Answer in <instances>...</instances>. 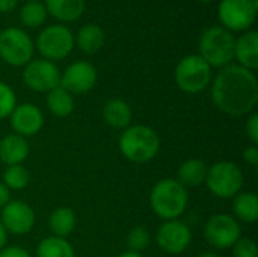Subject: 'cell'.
Instances as JSON below:
<instances>
[{
    "label": "cell",
    "mask_w": 258,
    "mask_h": 257,
    "mask_svg": "<svg viewBox=\"0 0 258 257\" xmlns=\"http://www.w3.org/2000/svg\"><path fill=\"white\" fill-rule=\"evenodd\" d=\"M15 109V94L12 88L0 82V120L6 118Z\"/></svg>",
    "instance_id": "28"
},
{
    "label": "cell",
    "mask_w": 258,
    "mask_h": 257,
    "mask_svg": "<svg viewBox=\"0 0 258 257\" xmlns=\"http://www.w3.org/2000/svg\"><path fill=\"white\" fill-rule=\"evenodd\" d=\"M38 257H74V250L65 238L50 236L39 242L36 248Z\"/></svg>",
    "instance_id": "24"
},
{
    "label": "cell",
    "mask_w": 258,
    "mask_h": 257,
    "mask_svg": "<svg viewBox=\"0 0 258 257\" xmlns=\"http://www.w3.org/2000/svg\"><path fill=\"white\" fill-rule=\"evenodd\" d=\"M5 186L12 189H23L29 183V173L23 165H11L5 171Z\"/></svg>",
    "instance_id": "27"
},
{
    "label": "cell",
    "mask_w": 258,
    "mask_h": 257,
    "mask_svg": "<svg viewBox=\"0 0 258 257\" xmlns=\"http://www.w3.org/2000/svg\"><path fill=\"white\" fill-rule=\"evenodd\" d=\"M204 236L215 248H230L240 239V226L230 215H213L204 227Z\"/></svg>",
    "instance_id": "11"
},
{
    "label": "cell",
    "mask_w": 258,
    "mask_h": 257,
    "mask_svg": "<svg viewBox=\"0 0 258 257\" xmlns=\"http://www.w3.org/2000/svg\"><path fill=\"white\" fill-rule=\"evenodd\" d=\"M26 2H35V0H26Z\"/></svg>",
    "instance_id": "40"
},
{
    "label": "cell",
    "mask_w": 258,
    "mask_h": 257,
    "mask_svg": "<svg viewBox=\"0 0 258 257\" xmlns=\"http://www.w3.org/2000/svg\"><path fill=\"white\" fill-rule=\"evenodd\" d=\"M127 242H128L130 248L138 253V251H142V250H145L148 247V244H150V235H148L147 229H144V227H135L128 233Z\"/></svg>",
    "instance_id": "29"
},
{
    "label": "cell",
    "mask_w": 258,
    "mask_h": 257,
    "mask_svg": "<svg viewBox=\"0 0 258 257\" xmlns=\"http://www.w3.org/2000/svg\"><path fill=\"white\" fill-rule=\"evenodd\" d=\"M47 14L60 23H71L82 17L85 12V0H45Z\"/></svg>",
    "instance_id": "17"
},
{
    "label": "cell",
    "mask_w": 258,
    "mask_h": 257,
    "mask_svg": "<svg viewBox=\"0 0 258 257\" xmlns=\"http://www.w3.org/2000/svg\"><path fill=\"white\" fill-rule=\"evenodd\" d=\"M243 158H245V161H246L249 165H252V167H257L258 165L257 147H255V145H251V147L245 148V151H243Z\"/></svg>",
    "instance_id": "33"
},
{
    "label": "cell",
    "mask_w": 258,
    "mask_h": 257,
    "mask_svg": "<svg viewBox=\"0 0 258 257\" xmlns=\"http://www.w3.org/2000/svg\"><path fill=\"white\" fill-rule=\"evenodd\" d=\"M212 97L219 111L231 117L249 114L258 101V82L255 74L240 65H227L218 73Z\"/></svg>",
    "instance_id": "1"
},
{
    "label": "cell",
    "mask_w": 258,
    "mask_h": 257,
    "mask_svg": "<svg viewBox=\"0 0 258 257\" xmlns=\"http://www.w3.org/2000/svg\"><path fill=\"white\" fill-rule=\"evenodd\" d=\"M234 214L245 223H255L258 218V198L254 192H242L234 198Z\"/></svg>",
    "instance_id": "25"
},
{
    "label": "cell",
    "mask_w": 258,
    "mask_h": 257,
    "mask_svg": "<svg viewBox=\"0 0 258 257\" xmlns=\"http://www.w3.org/2000/svg\"><path fill=\"white\" fill-rule=\"evenodd\" d=\"M44 117L39 108L26 103L17 106L11 114V126L20 136H30L41 130Z\"/></svg>",
    "instance_id": "15"
},
{
    "label": "cell",
    "mask_w": 258,
    "mask_h": 257,
    "mask_svg": "<svg viewBox=\"0 0 258 257\" xmlns=\"http://www.w3.org/2000/svg\"><path fill=\"white\" fill-rule=\"evenodd\" d=\"M48 227L57 238L68 236L76 227V215L68 208H57L48 218Z\"/></svg>",
    "instance_id": "23"
},
{
    "label": "cell",
    "mask_w": 258,
    "mask_h": 257,
    "mask_svg": "<svg viewBox=\"0 0 258 257\" xmlns=\"http://www.w3.org/2000/svg\"><path fill=\"white\" fill-rule=\"evenodd\" d=\"M97 83V70L86 61H76L60 74V86L70 94H83L91 91Z\"/></svg>",
    "instance_id": "12"
},
{
    "label": "cell",
    "mask_w": 258,
    "mask_h": 257,
    "mask_svg": "<svg viewBox=\"0 0 258 257\" xmlns=\"http://www.w3.org/2000/svg\"><path fill=\"white\" fill-rule=\"evenodd\" d=\"M74 41H77V45L82 52L88 55L97 53L104 44V30L97 24H85L79 29L77 38Z\"/></svg>",
    "instance_id": "20"
},
{
    "label": "cell",
    "mask_w": 258,
    "mask_h": 257,
    "mask_svg": "<svg viewBox=\"0 0 258 257\" xmlns=\"http://www.w3.org/2000/svg\"><path fill=\"white\" fill-rule=\"evenodd\" d=\"M207 165L200 159H190L178 168V182L186 186H200L207 179Z\"/></svg>",
    "instance_id": "21"
},
{
    "label": "cell",
    "mask_w": 258,
    "mask_h": 257,
    "mask_svg": "<svg viewBox=\"0 0 258 257\" xmlns=\"http://www.w3.org/2000/svg\"><path fill=\"white\" fill-rule=\"evenodd\" d=\"M17 2L18 0H0V12L3 14L12 12L17 6Z\"/></svg>",
    "instance_id": "34"
},
{
    "label": "cell",
    "mask_w": 258,
    "mask_h": 257,
    "mask_svg": "<svg viewBox=\"0 0 258 257\" xmlns=\"http://www.w3.org/2000/svg\"><path fill=\"white\" fill-rule=\"evenodd\" d=\"M2 224L6 232L14 235H26L35 224V214L24 201H8L2 211Z\"/></svg>",
    "instance_id": "14"
},
{
    "label": "cell",
    "mask_w": 258,
    "mask_h": 257,
    "mask_svg": "<svg viewBox=\"0 0 258 257\" xmlns=\"http://www.w3.org/2000/svg\"><path fill=\"white\" fill-rule=\"evenodd\" d=\"M74 47V35L65 24H51L44 27L36 38V48L47 61L67 58Z\"/></svg>",
    "instance_id": "8"
},
{
    "label": "cell",
    "mask_w": 258,
    "mask_h": 257,
    "mask_svg": "<svg viewBox=\"0 0 258 257\" xmlns=\"http://www.w3.org/2000/svg\"><path fill=\"white\" fill-rule=\"evenodd\" d=\"M29 155L27 141L20 135H8L0 141V159L11 165H20Z\"/></svg>",
    "instance_id": "18"
},
{
    "label": "cell",
    "mask_w": 258,
    "mask_h": 257,
    "mask_svg": "<svg viewBox=\"0 0 258 257\" xmlns=\"http://www.w3.org/2000/svg\"><path fill=\"white\" fill-rule=\"evenodd\" d=\"M0 257H30V254L20 247H6L0 251Z\"/></svg>",
    "instance_id": "32"
},
{
    "label": "cell",
    "mask_w": 258,
    "mask_h": 257,
    "mask_svg": "<svg viewBox=\"0 0 258 257\" xmlns=\"http://www.w3.org/2000/svg\"><path fill=\"white\" fill-rule=\"evenodd\" d=\"M153 211L163 220H175L180 217L187 206L186 188L174 179L160 180L150 197Z\"/></svg>",
    "instance_id": "4"
},
{
    "label": "cell",
    "mask_w": 258,
    "mask_h": 257,
    "mask_svg": "<svg viewBox=\"0 0 258 257\" xmlns=\"http://www.w3.org/2000/svg\"><path fill=\"white\" fill-rule=\"evenodd\" d=\"M192 241V233L184 223L171 220L163 223L157 230L159 247L171 254L183 253Z\"/></svg>",
    "instance_id": "13"
},
{
    "label": "cell",
    "mask_w": 258,
    "mask_h": 257,
    "mask_svg": "<svg viewBox=\"0 0 258 257\" xmlns=\"http://www.w3.org/2000/svg\"><path fill=\"white\" fill-rule=\"evenodd\" d=\"M47 108L56 117H68L74 109V98L67 89L59 85L48 92Z\"/></svg>",
    "instance_id": "22"
},
{
    "label": "cell",
    "mask_w": 258,
    "mask_h": 257,
    "mask_svg": "<svg viewBox=\"0 0 258 257\" xmlns=\"http://www.w3.org/2000/svg\"><path fill=\"white\" fill-rule=\"evenodd\" d=\"M119 257H142L139 253H136V251H128V253H124V254H121Z\"/></svg>",
    "instance_id": "37"
},
{
    "label": "cell",
    "mask_w": 258,
    "mask_h": 257,
    "mask_svg": "<svg viewBox=\"0 0 258 257\" xmlns=\"http://www.w3.org/2000/svg\"><path fill=\"white\" fill-rule=\"evenodd\" d=\"M198 2H201V3H210V2H215V0H198Z\"/></svg>",
    "instance_id": "39"
},
{
    "label": "cell",
    "mask_w": 258,
    "mask_h": 257,
    "mask_svg": "<svg viewBox=\"0 0 258 257\" xmlns=\"http://www.w3.org/2000/svg\"><path fill=\"white\" fill-rule=\"evenodd\" d=\"M258 11L257 0H221L218 18L221 26L233 32H246L255 21Z\"/></svg>",
    "instance_id": "7"
},
{
    "label": "cell",
    "mask_w": 258,
    "mask_h": 257,
    "mask_svg": "<svg viewBox=\"0 0 258 257\" xmlns=\"http://www.w3.org/2000/svg\"><path fill=\"white\" fill-rule=\"evenodd\" d=\"M6 239H8V236H6V230H5V227H3V224H2V221H0V250L5 247Z\"/></svg>",
    "instance_id": "36"
},
{
    "label": "cell",
    "mask_w": 258,
    "mask_h": 257,
    "mask_svg": "<svg viewBox=\"0 0 258 257\" xmlns=\"http://www.w3.org/2000/svg\"><path fill=\"white\" fill-rule=\"evenodd\" d=\"M103 118L113 129H125L132 121V109L124 100L112 98L104 105Z\"/></svg>",
    "instance_id": "19"
},
{
    "label": "cell",
    "mask_w": 258,
    "mask_h": 257,
    "mask_svg": "<svg viewBox=\"0 0 258 257\" xmlns=\"http://www.w3.org/2000/svg\"><path fill=\"white\" fill-rule=\"evenodd\" d=\"M175 82L187 94L204 91L212 80V67L198 55L183 58L175 68Z\"/></svg>",
    "instance_id": "5"
},
{
    "label": "cell",
    "mask_w": 258,
    "mask_h": 257,
    "mask_svg": "<svg viewBox=\"0 0 258 257\" xmlns=\"http://www.w3.org/2000/svg\"><path fill=\"white\" fill-rule=\"evenodd\" d=\"M234 35L222 26H212L200 36V56L210 67H227L234 59Z\"/></svg>",
    "instance_id": "2"
},
{
    "label": "cell",
    "mask_w": 258,
    "mask_h": 257,
    "mask_svg": "<svg viewBox=\"0 0 258 257\" xmlns=\"http://www.w3.org/2000/svg\"><path fill=\"white\" fill-rule=\"evenodd\" d=\"M233 256L234 257H258L257 244L252 239H239L234 244V250H233Z\"/></svg>",
    "instance_id": "30"
},
{
    "label": "cell",
    "mask_w": 258,
    "mask_h": 257,
    "mask_svg": "<svg viewBox=\"0 0 258 257\" xmlns=\"http://www.w3.org/2000/svg\"><path fill=\"white\" fill-rule=\"evenodd\" d=\"M206 183L216 197L231 198L240 191L243 174L233 162H218L207 171Z\"/></svg>",
    "instance_id": "9"
},
{
    "label": "cell",
    "mask_w": 258,
    "mask_h": 257,
    "mask_svg": "<svg viewBox=\"0 0 258 257\" xmlns=\"http://www.w3.org/2000/svg\"><path fill=\"white\" fill-rule=\"evenodd\" d=\"M47 9L41 0L26 2L20 9V21L26 27H39L47 20Z\"/></svg>",
    "instance_id": "26"
},
{
    "label": "cell",
    "mask_w": 258,
    "mask_h": 257,
    "mask_svg": "<svg viewBox=\"0 0 258 257\" xmlns=\"http://www.w3.org/2000/svg\"><path fill=\"white\" fill-rule=\"evenodd\" d=\"M23 80L26 86L36 92H50L60 85V71L57 65L47 59H35L24 65Z\"/></svg>",
    "instance_id": "10"
},
{
    "label": "cell",
    "mask_w": 258,
    "mask_h": 257,
    "mask_svg": "<svg viewBox=\"0 0 258 257\" xmlns=\"http://www.w3.org/2000/svg\"><path fill=\"white\" fill-rule=\"evenodd\" d=\"M35 44L30 36L18 27H6L0 30V58L12 65H27L33 56Z\"/></svg>",
    "instance_id": "6"
},
{
    "label": "cell",
    "mask_w": 258,
    "mask_h": 257,
    "mask_svg": "<svg viewBox=\"0 0 258 257\" xmlns=\"http://www.w3.org/2000/svg\"><path fill=\"white\" fill-rule=\"evenodd\" d=\"M234 58L240 62V67L255 70L258 67V33L255 30L243 32L234 45Z\"/></svg>",
    "instance_id": "16"
},
{
    "label": "cell",
    "mask_w": 258,
    "mask_h": 257,
    "mask_svg": "<svg viewBox=\"0 0 258 257\" xmlns=\"http://www.w3.org/2000/svg\"><path fill=\"white\" fill-rule=\"evenodd\" d=\"M160 147L157 133L147 126H132L124 130L119 138L121 153L132 162L144 164L151 161Z\"/></svg>",
    "instance_id": "3"
},
{
    "label": "cell",
    "mask_w": 258,
    "mask_h": 257,
    "mask_svg": "<svg viewBox=\"0 0 258 257\" xmlns=\"http://www.w3.org/2000/svg\"><path fill=\"white\" fill-rule=\"evenodd\" d=\"M200 257H219V256H216V254H210V253H207V254H203V256H200Z\"/></svg>",
    "instance_id": "38"
},
{
    "label": "cell",
    "mask_w": 258,
    "mask_h": 257,
    "mask_svg": "<svg viewBox=\"0 0 258 257\" xmlns=\"http://www.w3.org/2000/svg\"><path fill=\"white\" fill-rule=\"evenodd\" d=\"M9 201V191L5 185L0 183V208H3Z\"/></svg>",
    "instance_id": "35"
},
{
    "label": "cell",
    "mask_w": 258,
    "mask_h": 257,
    "mask_svg": "<svg viewBox=\"0 0 258 257\" xmlns=\"http://www.w3.org/2000/svg\"><path fill=\"white\" fill-rule=\"evenodd\" d=\"M246 133L249 136V139L257 144L258 142V115L257 114H252L249 117V120L246 121Z\"/></svg>",
    "instance_id": "31"
}]
</instances>
